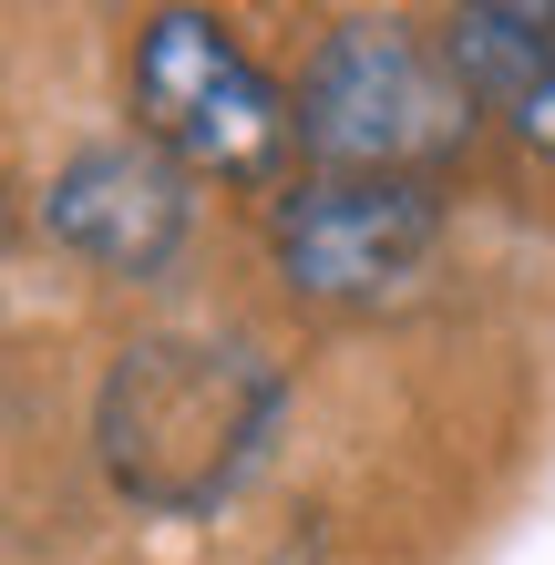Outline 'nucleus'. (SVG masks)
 <instances>
[{"mask_svg": "<svg viewBox=\"0 0 555 565\" xmlns=\"http://www.w3.org/2000/svg\"><path fill=\"white\" fill-rule=\"evenodd\" d=\"M288 412V381L237 340H135L114 350L104 391H93V443H104L114 493L145 514H206L226 504L268 431Z\"/></svg>", "mask_w": 555, "mask_h": 565, "instance_id": "nucleus-1", "label": "nucleus"}, {"mask_svg": "<svg viewBox=\"0 0 555 565\" xmlns=\"http://www.w3.org/2000/svg\"><path fill=\"white\" fill-rule=\"evenodd\" d=\"M473 93L452 62H433L402 21H340L299 73V154L330 175H412L463 154Z\"/></svg>", "mask_w": 555, "mask_h": 565, "instance_id": "nucleus-2", "label": "nucleus"}, {"mask_svg": "<svg viewBox=\"0 0 555 565\" xmlns=\"http://www.w3.org/2000/svg\"><path fill=\"white\" fill-rule=\"evenodd\" d=\"M42 226L104 278H154L185 247V164L166 145H83L42 185Z\"/></svg>", "mask_w": 555, "mask_h": 565, "instance_id": "nucleus-5", "label": "nucleus"}, {"mask_svg": "<svg viewBox=\"0 0 555 565\" xmlns=\"http://www.w3.org/2000/svg\"><path fill=\"white\" fill-rule=\"evenodd\" d=\"M433 247H442V195L412 185V175H309L268 216L278 278L299 298H319V309L391 298L402 278H421Z\"/></svg>", "mask_w": 555, "mask_h": 565, "instance_id": "nucleus-4", "label": "nucleus"}, {"mask_svg": "<svg viewBox=\"0 0 555 565\" xmlns=\"http://www.w3.org/2000/svg\"><path fill=\"white\" fill-rule=\"evenodd\" d=\"M135 114H145V145H166L185 175H216V185H268L299 154V104L206 11H154L145 21Z\"/></svg>", "mask_w": 555, "mask_h": 565, "instance_id": "nucleus-3", "label": "nucleus"}, {"mask_svg": "<svg viewBox=\"0 0 555 565\" xmlns=\"http://www.w3.org/2000/svg\"><path fill=\"white\" fill-rule=\"evenodd\" d=\"M442 62L483 114H504L535 154H555V0H483L452 21Z\"/></svg>", "mask_w": 555, "mask_h": 565, "instance_id": "nucleus-6", "label": "nucleus"}]
</instances>
